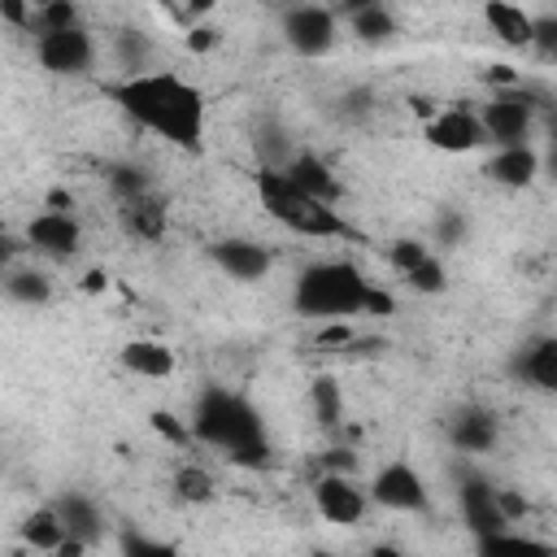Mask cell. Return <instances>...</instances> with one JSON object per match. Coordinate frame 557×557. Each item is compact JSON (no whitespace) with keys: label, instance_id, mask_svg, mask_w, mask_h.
Masks as SVG:
<instances>
[{"label":"cell","instance_id":"cell-39","mask_svg":"<svg viewBox=\"0 0 557 557\" xmlns=\"http://www.w3.org/2000/svg\"><path fill=\"white\" fill-rule=\"evenodd\" d=\"M122 553H174L170 540H148V535H122Z\"/></svg>","mask_w":557,"mask_h":557},{"label":"cell","instance_id":"cell-32","mask_svg":"<svg viewBox=\"0 0 557 557\" xmlns=\"http://www.w3.org/2000/svg\"><path fill=\"white\" fill-rule=\"evenodd\" d=\"M352 339H357L352 322H348V318H331V322H322V326H318L313 348H318V352H348V344H352Z\"/></svg>","mask_w":557,"mask_h":557},{"label":"cell","instance_id":"cell-21","mask_svg":"<svg viewBox=\"0 0 557 557\" xmlns=\"http://www.w3.org/2000/svg\"><path fill=\"white\" fill-rule=\"evenodd\" d=\"M117 361L139 379H170L174 374V348L161 339H131V344H122Z\"/></svg>","mask_w":557,"mask_h":557},{"label":"cell","instance_id":"cell-5","mask_svg":"<svg viewBox=\"0 0 557 557\" xmlns=\"http://www.w3.org/2000/svg\"><path fill=\"white\" fill-rule=\"evenodd\" d=\"M548 109V91L518 78L509 87H492V96L483 100L479 109V126H483V139L505 148V144H531V131H535V117Z\"/></svg>","mask_w":557,"mask_h":557},{"label":"cell","instance_id":"cell-29","mask_svg":"<svg viewBox=\"0 0 557 557\" xmlns=\"http://www.w3.org/2000/svg\"><path fill=\"white\" fill-rule=\"evenodd\" d=\"M109 187H113V196H117V200H126V196H135V191H144V187H152V178H148V170H144V165L117 161V165H109Z\"/></svg>","mask_w":557,"mask_h":557},{"label":"cell","instance_id":"cell-17","mask_svg":"<svg viewBox=\"0 0 557 557\" xmlns=\"http://www.w3.org/2000/svg\"><path fill=\"white\" fill-rule=\"evenodd\" d=\"M283 174H287L300 191H309V196H318V200H326V205H339V196H344V187H339L335 170H331L318 152H309V148H296V152L287 157Z\"/></svg>","mask_w":557,"mask_h":557},{"label":"cell","instance_id":"cell-45","mask_svg":"<svg viewBox=\"0 0 557 557\" xmlns=\"http://www.w3.org/2000/svg\"><path fill=\"white\" fill-rule=\"evenodd\" d=\"M370 4H383V0H339V13H357V9H370Z\"/></svg>","mask_w":557,"mask_h":557},{"label":"cell","instance_id":"cell-7","mask_svg":"<svg viewBox=\"0 0 557 557\" xmlns=\"http://www.w3.org/2000/svg\"><path fill=\"white\" fill-rule=\"evenodd\" d=\"M278 26H283L287 48L300 57H326L339 35L335 9H326V4H287Z\"/></svg>","mask_w":557,"mask_h":557},{"label":"cell","instance_id":"cell-38","mask_svg":"<svg viewBox=\"0 0 557 557\" xmlns=\"http://www.w3.org/2000/svg\"><path fill=\"white\" fill-rule=\"evenodd\" d=\"M322 470L357 474V453H352V448H326V453H322Z\"/></svg>","mask_w":557,"mask_h":557},{"label":"cell","instance_id":"cell-22","mask_svg":"<svg viewBox=\"0 0 557 557\" xmlns=\"http://www.w3.org/2000/svg\"><path fill=\"white\" fill-rule=\"evenodd\" d=\"M0 287L13 305H26V309H39L52 300V278L44 270H26V265H9L0 274Z\"/></svg>","mask_w":557,"mask_h":557},{"label":"cell","instance_id":"cell-3","mask_svg":"<svg viewBox=\"0 0 557 557\" xmlns=\"http://www.w3.org/2000/svg\"><path fill=\"white\" fill-rule=\"evenodd\" d=\"M370 278L361 274L357 261L348 257H331V261H313L296 274V287H292V309L300 318H313V322H331V318H357L366 313V300H370Z\"/></svg>","mask_w":557,"mask_h":557},{"label":"cell","instance_id":"cell-6","mask_svg":"<svg viewBox=\"0 0 557 557\" xmlns=\"http://www.w3.org/2000/svg\"><path fill=\"white\" fill-rule=\"evenodd\" d=\"M35 61L57 78H83L96 61V39L83 22L61 26V30H39L35 35Z\"/></svg>","mask_w":557,"mask_h":557},{"label":"cell","instance_id":"cell-33","mask_svg":"<svg viewBox=\"0 0 557 557\" xmlns=\"http://www.w3.org/2000/svg\"><path fill=\"white\" fill-rule=\"evenodd\" d=\"M148 426H152V431H157L165 444H174V448L196 444V440H191V426H183V422H178L170 409H152V413H148Z\"/></svg>","mask_w":557,"mask_h":557},{"label":"cell","instance_id":"cell-28","mask_svg":"<svg viewBox=\"0 0 557 557\" xmlns=\"http://www.w3.org/2000/svg\"><path fill=\"white\" fill-rule=\"evenodd\" d=\"M61 26H78V4L74 0H52V4H39L30 13V30H61Z\"/></svg>","mask_w":557,"mask_h":557},{"label":"cell","instance_id":"cell-2","mask_svg":"<svg viewBox=\"0 0 557 557\" xmlns=\"http://www.w3.org/2000/svg\"><path fill=\"white\" fill-rule=\"evenodd\" d=\"M191 440L226 453L235 466H265L270 461V435L257 413V405L231 387H205L191 409Z\"/></svg>","mask_w":557,"mask_h":557},{"label":"cell","instance_id":"cell-16","mask_svg":"<svg viewBox=\"0 0 557 557\" xmlns=\"http://www.w3.org/2000/svg\"><path fill=\"white\" fill-rule=\"evenodd\" d=\"M509 370H513V379H522L540 392H557V335H540V339L522 344L509 357Z\"/></svg>","mask_w":557,"mask_h":557},{"label":"cell","instance_id":"cell-4","mask_svg":"<svg viewBox=\"0 0 557 557\" xmlns=\"http://www.w3.org/2000/svg\"><path fill=\"white\" fill-rule=\"evenodd\" d=\"M252 187H257L261 209H265L278 226H287V231H296V235H309V239H348V235H352V226L339 218L335 205H326V200L300 191V187H296L283 170H274V165H261L257 178H252Z\"/></svg>","mask_w":557,"mask_h":557},{"label":"cell","instance_id":"cell-9","mask_svg":"<svg viewBox=\"0 0 557 557\" xmlns=\"http://www.w3.org/2000/svg\"><path fill=\"white\" fill-rule=\"evenodd\" d=\"M313 509H318L326 522H335V527H352V522L366 518L370 496H366V487H357L352 474L322 470L318 483H313Z\"/></svg>","mask_w":557,"mask_h":557},{"label":"cell","instance_id":"cell-27","mask_svg":"<svg viewBox=\"0 0 557 557\" xmlns=\"http://www.w3.org/2000/svg\"><path fill=\"white\" fill-rule=\"evenodd\" d=\"M418 296H440V292H448V270H444V261H440V252H426L409 274H400Z\"/></svg>","mask_w":557,"mask_h":557},{"label":"cell","instance_id":"cell-47","mask_svg":"<svg viewBox=\"0 0 557 557\" xmlns=\"http://www.w3.org/2000/svg\"><path fill=\"white\" fill-rule=\"evenodd\" d=\"M83 287H87V292H100V287H104V274H100V270H91V274L83 278Z\"/></svg>","mask_w":557,"mask_h":557},{"label":"cell","instance_id":"cell-18","mask_svg":"<svg viewBox=\"0 0 557 557\" xmlns=\"http://www.w3.org/2000/svg\"><path fill=\"white\" fill-rule=\"evenodd\" d=\"M483 174L500 187H531L540 174V152L531 144H505L483 161Z\"/></svg>","mask_w":557,"mask_h":557},{"label":"cell","instance_id":"cell-8","mask_svg":"<svg viewBox=\"0 0 557 557\" xmlns=\"http://www.w3.org/2000/svg\"><path fill=\"white\" fill-rule=\"evenodd\" d=\"M379 509H392V513H426L431 509V496H426V479L409 466V461H387L374 479H370V492H366Z\"/></svg>","mask_w":557,"mask_h":557},{"label":"cell","instance_id":"cell-11","mask_svg":"<svg viewBox=\"0 0 557 557\" xmlns=\"http://www.w3.org/2000/svg\"><path fill=\"white\" fill-rule=\"evenodd\" d=\"M422 139L435 148V152H474L483 148V126H479V113L453 104V109H435L426 122H422Z\"/></svg>","mask_w":557,"mask_h":557},{"label":"cell","instance_id":"cell-12","mask_svg":"<svg viewBox=\"0 0 557 557\" xmlns=\"http://www.w3.org/2000/svg\"><path fill=\"white\" fill-rule=\"evenodd\" d=\"M209 261L235 283H261L270 274V265H274V252L265 244H257V239L231 235V239H213L209 244Z\"/></svg>","mask_w":557,"mask_h":557},{"label":"cell","instance_id":"cell-23","mask_svg":"<svg viewBox=\"0 0 557 557\" xmlns=\"http://www.w3.org/2000/svg\"><path fill=\"white\" fill-rule=\"evenodd\" d=\"M22 540H26L30 548H39V553H57L61 540H65V527H61L57 509H52V505L30 509V513L22 518Z\"/></svg>","mask_w":557,"mask_h":557},{"label":"cell","instance_id":"cell-20","mask_svg":"<svg viewBox=\"0 0 557 557\" xmlns=\"http://www.w3.org/2000/svg\"><path fill=\"white\" fill-rule=\"evenodd\" d=\"M483 22L505 48H531V13L513 0H483Z\"/></svg>","mask_w":557,"mask_h":557},{"label":"cell","instance_id":"cell-48","mask_svg":"<svg viewBox=\"0 0 557 557\" xmlns=\"http://www.w3.org/2000/svg\"><path fill=\"white\" fill-rule=\"evenodd\" d=\"M261 4H270V9H278V13H283V9H287V4H296V0H261Z\"/></svg>","mask_w":557,"mask_h":557},{"label":"cell","instance_id":"cell-44","mask_svg":"<svg viewBox=\"0 0 557 557\" xmlns=\"http://www.w3.org/2000/svg\"><path fill=\"white\" fill-rule=\"evenodd\" d=\"M17 248H22V244H17V239H13V235H9L4 226H0V274H4L9 265H13V257H17Z\"/></svg>","mask_w":557,"mask_h":557},{"label":"cell","instance_id":"cell-14","mask_svg":"<svg viewBox=\"0 0 557 557\" xmlns=\"http://www.w3.org/2000/svg\"><path fill=\"white\" fill-rule=\"evenodd\" d=\"M448 440L461 453H492L500 444V418L487 405H457L448 413Z\"/></svg>","mask_w":557,"mask_h":557},{"label":"cell","instance_id":"cell-42","mask_svg":"<svg viewBox=\"0 0 557 557\" xmlns=\"http://www.w3.org/2000/svg\"><path fill=\"white\" fill-rule=\"evenodd\" d=\"M518 78H522V74H518L513 65H487V70H483V83H487V87H509V83H518Z\"/></svg>","mask_w":557,"mask_h":557},{"label":"cell","instance_id":"cell-41","mask_svg":"<svg viewBox=\"0 0 557 557\" xmlns=\"http://www.w3.org/2000/svg\"><path fill=\"white\" fill-rule=\"evenodd\" d=\"M339 113H344V117H361V113H370V91H366V87H352V91L339 100Z\"/></svg>","mask_w":557,"mask_h":557},{"label":"cell","instance_id":"cell-49","mask_svg":"<svg viewBox=\"0 0 557 557\" xmlns=\"http://www.w3.org/2000/svg\"><path fill=\"white\" fill-rule=\"evenodd\" d=\"M39 4H52V0H30V9H39Z\"/></svg>","mask_w":557,"mask_h":557},{"label":"cell","instance_id":"cell-46","mask_svg":"<svg viewBox=\"0 0 557 557\" xmlns=\"http://www.w3.org/2000/svg\"><path fill=\"white\" fill-rule=\"evenodd\" d=\"M48 209H70V196L57 187V191H48Z\"/></svg>","mask_w":557,"mask_h":557},{"label":"cell","instance_id":"cell-25","mask_svg":"<svg viewBox=\"0 0 557 557\" xmlns=\"http://www.w3.org/2000/svg\"><path fill=\"white\" fill-rule=\"evenodd\" d=\"M348 26H352V35H357L361 44H387V39L396 35V17H392L387 4H370V9L348 13Z\"/></svg>","mask_w":557,"mask_h":557},{"label":"cell","instance_id":"cell-15","mask_svg":"<svg viewBox=\"0 0 557 557\" xmlns=\"http://www.w3.org/2000/svg\"><path fill=\"white\" fill-rule=\"evenodd\" d=\"M117 205H122V209H117V222H122V231H126L131 239L157 244V239L165 235L170 209H165V196H161V191L144 187V191H135V196H126V200H117Z\"/></svg>","mask_w":557,"mask_h":557},{"label":"cell","instance_id":"cell-1","mask_svg":"<svg viewBox=\"0 0 557 557\" xmlns=\"http://www.w3.org/2000/svg\"><path fill=\"white\" fill-rule=\"evenodd\" d=\"M109 104H117L139 131H152L157 139L183 148V152H205V122L209 104L196 83L170 70H131L126 78H113L100 87Z\"/></svg>","mask_w":557,"mask_h":557},{"label":"cell","instance_id":"cell-24","mask_svg":"<svg viewBox=\"0 0 557 557\" xmlns=\"http://www.w3.org/2000/svg\"><path fill=\"white\" fill-rule=\"evenodd\" d=\"M309 409H313L318 426H326V431L339 426V418H344V392H339V383L331 374H318L309 383Z\"/></svg>","mask_w":557,"mask_h":557},{"label":"cell","instance_id":"cell-35","mask_svg":"<svg viewBox=\"0 0 557 557\" xmlns=\"http://www.w3.org/2000/svg\"><path fill=\"white\" fill-rule=\"evenodd\" d=\"M161 9H165L178 26H196V22H205V17H209L213 0H161Z\"/></svg>","mask_w":557,"mask_h":557},{"label":"cell","instance_id":"cell-34","mask_svg":"<svg viewBox=\"0 0 557 557\" xmlns=\"http://www.w3.org/2000/svg\"><path fill=\"white\" fill-rule=\"evenodd\" d=\"M531 48L540 52V61H553L557 57V17L553 13L531 17Z\"/></svg>","mask_w":557,"mask_h":557},{"label":"cell","instance_id":"cell-37","mask_svg":"<svg viewBox=\"0 0 557 557\" xmlns=\"http://www.w3.org/2000/svg\"><path fill=\"white\" fill-rule=\"evenodd\" d=\"M218 44H222V30H218V26H209V22L187 26V48H191V52H213Z\"/></svg>","mask_w":557,"mask_h":557},{"label":"cell","instance_id":"cell-19","mask_svg":"<svg viewBox=\"0 0 557 557\" xmlns=\"http://www.w3.org/2000/svg\"><path fill=\"white\" fill-rule=\"evenodd\" d=\"M52 509H57V518H61V527H65L70 540H83L87 548L100 540V509H96L91 496H83V492H61V496L52 500Z\"/></svg>","mask_w":557,"mask_h":557},{"label":"cell","instance_id":"cell-43","mask_svg":"<svg viewBox=\"0 0 557 557\" xmlns=\"http://www.w3.org/2000/svg\"><path fill=\"white\" fill-rule=\"evenodd\" d=\"M122 52H126V61H131V70H144V65H139V57L148 52V44H144V39H135V35L126 30V35H122Z\"/></svg>","mask_w":557,"mask_h":557},{"label":"cell","instance_id":"cell-10","mask_svg":"<svg viewBox=\"0 0 557 557\" xmlns=\"http://www.w3.org/2000/svg\"><path fill=\"white\" fill-rule=\"evenodd\" d=\"M26 248H35L44 257H57V261H70L83 248V226L70 209H44L26 222Z\"/></svg>","mask_w":557,"mask_h":557},{"label":"cell","instance_id":"cell-26","mask_svg":"<svg viewBox=\"0 0 557 557\" xmlns=\"http://www.w3.org/2000/svg\"><path fill=\"white\" fill-rule=\"evenodd\" d=\"M213 492H218V483H213V474H209L205 466H178V470H174V496H178V500H187V505H209Z\"/></svg>","mask_w":557,"mask_h":557},{"label":"cell","instance_id":"cell-13","mask_svg":"<svg viewBox=\"0 0 557 557\" xmlns=\"http://www.w3.org/2000/svg\"><path fill=\"white\" fill-rule=\"evenodd\" d=\"M457 505H461V518L466 527L474 531V540L492 535V531H505V513L496 505V483H487L483 474H461L457 483Z\"/></svg>","mask_w":557,"mask_h":557},{"label":"cell","instance_id":"cell-31","mask_svg":"<svg viewBox=\"0 0 557 557\" xmlns=\"http://www.w3.org/2000/svg\"><path fill=\"white\" fill-rule=\"evenodd\" d=\"M426 252H435L431 244H422V239H413V235H400V239H392L387 244V261H392V270L396 274H409Z\"/></svg>","mask_w":557,"mask_h":557},{"label":"cell","instance_id":"cell-40","mask_svg":"<svg viewBox=\"0 0 557 557\" xmlns=\"http://www.w3.org/2000/svg\"><path fill=\"white\" fill-rule=\"evenodd\" d=\"M30 0H0V17L9 22V26H22V30H30Z\"/></svg>","mask_w":557,"mask_h":557},{"label":"cell","instance_id":"cell-36","mask_svg":"<svg viewBox=\"0 0 557 557\" xmlns=\"http://www.w3.org/2000/svg\"><path fill=\"white\" fill-rule=\"evenodd\" d=\"M496 505H500V513H505V522L513 527V522H522L527 513H531V500L527 496H518L513 487H496Z\"/></svg>","mask_w":557,"mask_h":557},{"label":"cell","instance_id":"cell-30","mask_svg":"<svg viewBox=\"0 0 557 557\" xmlns=\"http://www.w3.org/2000/svg\"><path fill=\"white\" fill-rule=\"evenodd\" d=\"M466 231H470V222H466L461 209H440V213H435L431 235H435L440 248H457V244H466Z\"/></svg>","mask_w":557,"mask_h":557}]
</instances>
